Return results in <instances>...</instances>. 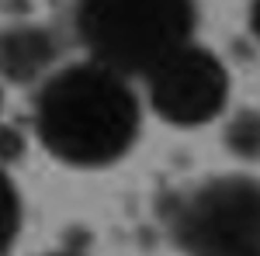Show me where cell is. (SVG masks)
<instances>
[{
    "instance_id": "cell-9",
    "label": "cell",
    "mask_w": 260,
    "mask_h": 256,
    "mask_svg": "<svg viewBox=\"0 0 260 256\" xmlns=\"http://www.w3.org/2000/svg\"><path fill=\"white\" fill-rule=\"evenodd\" d=\"M250 28H253V35L260 39V0H253V7H250Z\"/></svg>"
},
{
    "instance_id": "cell-10",
    "label": "cell",
    "mask_w": 260,
    "mask_h": 256,
    "mask_svg": "<svg viewBox=\"0 0 260 256\" xmlns=\"http://www.w3.org/2000/svg\"><path fill=\"white\" fill-rule=\"evenodd\" d=\"M56 256H66V253H56Z\"/></svg>"
},
{
    "instance_id": "cell-6",
    "label": "cell",
    "mask_w": 260,
    "mask_h": 256,
    "mask_svg": "<svg viewBox=\"0 0 260 256\" xmlns=\"http://www.w3.org/2000/svg\"><path fill=\"white\" fill-rule=\"evenodd\" d=\"M225 142L236 156L257 159L260 156V115L257 111H243L240 118H233L229 132H225Z\"/></svg>"
},
{
    "instance_id": "cell-4",
    "label": "cell",
    "mask_w": 260,
    "mask_h": 256,
    "mask_svg": "<svg viewBox=\"0 0 260 256\" xmlns=\"http://www.w3.org/2000/svg\"><path fill=\"white\" fill-rule=\"evenodd\" d=\"M146 80H149L153 111L170 125H184V128L212 121L229 97L225 66L212 52H205L191 42L180 45L177 52H170L167 59H160L146 73Z\"/></svg>"
},
{
    "instance_id": "cell-1",
    "label": "cell",
    "mask_w": 260,
    "mask_h": 256,
    "mask_svg": "<svg viewBox=\"0 0 260 256\" xmlns=\"http://www.w3.org/2000/svg\"><path fill=\"white\" fill-rule=\"evenodd\" d=\"M42 145L70 166H108L121 159L139 135V100L128 80L101 66L77 62L42 83L35 100Z\"/></svg>"
},
{
    "instance_id": "cell-5",
    "label": "cell",
    "mask_w": 260,
    "mask_h": 256,
    "mask_svg": "<svg viewBox=\"0 0 260 256\" xmlns=\"http://www.w3.org/2000/svg\"><path fill=\"white\" fill-rule=\"evenodd\" d=\"M59 59V39L39 24H14L0 31V73L14 83L49 77Z\"/></svg>"
},
{
    "instance_id": "cell-7",
    "label": "cell",
    "mask_w": 260,
    "mask_h": 256,
    "mask_svg": "<svg viewBox=\"0 0 260 256\" xmlns=\"http://www.w3.org/2000/svg\"><path fill=\"white\" fill-rule=\"evenodd\" d=\"M18 225H21V201L11 177L0 170V256L11 249V242L18 236Z\"/></svg>"
},
{
    "instance_id": "cell-8",
    "label": "cell",
    "mask_w": 260,
    "mask_h": 256,
    "mask_svg": "<svg viewBox=\"0 0 260 256\" xmlns=\"http://www.w3.org/2000/svg\"><path fill=\"white\" fill-rule=\"evenodd\" d=\"M0 156H21V138L14 135V132H7V128H4V132H0Z\"/></svg>"
},
{
    "instance_id": "cell-3",
    "label": "cell",
    "mask_w": 260,
    "mask_h": 256,
    "mask_svg": "<svg viewBox=\"0 0 260 256\" xmlns=\"http://www.w3.org/2000/svg\"><path fill=\"white\" fill-rule=\"evenodd\" d=\"M174 236L187 256H260V180L201 184L177 208Z\"/></svg>"
},
{
    "instance_id": "cell-2",
    "label": "cell",
    "mask_w": 260,
    "mask_h": 256,
    "mask_svg": "<svg viewBox=\"0 0 260 256\" xmlns=\"http://www.w3.org/2000/svg\"><path fill=\"white\" fill-rule=\"evenodd\" d=\"M77 18L94 62L121 77H146L191 42L194 0H80Z\"/></svg>"
}]
</instances>
